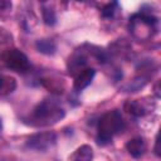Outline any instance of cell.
Segmentation results:
<instances>
[{"instance_id": "1", "label": "cell", "mask_w": 161, "mask_h": 161, "mask_svg": "<svg viewBox=\"0 0 161 161\" xmlns=\"http://www.w3.org/2000/svg\"><path fill=\"white\" fill-rule=\"evenodd\" d=\"M125 128V121L121 113L116 109L106 112L98 121L97 127V142L99 145H107L112 138L122 132Z\"/></svg>"}, {"instance_id": "2", "label": "cell", "mask_w": 161, "mask_h": 161, "mask_svg": "<svg viewBox=\"0 0 161 161\" xmlns=\"http://www.w3.org/2000/svg\"><path fill=\"white\" fill-rule=\"evenodd\" d=\"M65 116L64 109L54 101H42L30 114V123L35 126H50Z\"/></svg>"}, {"instance_id": "3", "label": "cell", "mask_w": 161, "mask_h": 161, "mask_svg": "<svg viewBox=\"0 0 161 161\" xmlns=\"http://www.w3.org/2000/svg\"><path fill=\"white\" fill-rule=\"evenodd\" d=\"M156 23H157L156 18L151 15H146V14H140V15H135L131 19L130 28L135 36L143 40V39H148L150 36H152L153 31L156 30L155 28Z\"/></svg>"}, {"instance_id": "4", "label": "cell", "mask_w": 161, "mask_h": 161, "mask_svg": "<svg viewBox=\"0 0 161 161\" xmlns=\"http://www.w3.org/2000/svg\"><path fill=\"white\" fill-rule=\"evenodd\" d=\"M57 142V135L52 131L38 132L31 135L26 141V147L38 152H45L52 148Z\"/></svg>"}, {"instance_id": "5", "label": "cell", "mask_w": 161, "mask_h": 161, "mask_svg": "<svg viewBox=\"0 0 161 161\" xmlns=\"http://www.w3.org/2000/svg\"><path fill=\"white\" fill-rule=\"evenodd\" d=\"M5 65L18 73H25L30 69V62L28 57L19 49H9L4 55Z\"/></svg>"}, {"instance_id": "6", "label": "cell", "mask_w": 161, "mask_h": 161, "mask_svg": "<svg viewBox=\"0 0 161 161\" xmlns=\"http://www.w3.org/2000/svg\"><path fill=\"white\" fill-rule=\"evenodd\" d=\"M94 74H96V70L93 68H86V69H82L80 72H78L74 78V83H73L74 89L77 92L83 91L86 87H88L91 84V82L94 78Z\"/></svg>"}, {"instance_id": "7", "label": "cell", "mask_w": 161, "mask_h": 161, "mask_svg": "<svg viewBox=\"0 0 161 161\" xmlns=\"http://www.w3.org/2000/svg\"><path fill=\"white\" fill-rule=\"evenodd\" d=\"M126 150L128 151V153L133 157H140L143 155V152L146 151V142L143 141V138L141 137H136L130 140L126 143Z\"/></svg>"}, {"instance_id": "8", "label": "cell", "mask_w": 161, "mask_h": 161, "mask_svg": "<svg viewBox=\"0 0 161 161\" xmlns=\"http://www.w3.org/2000/svg\"><path fill=\"white\" fill-rule=\"evenodd\" d=\"M87 63V58L84 55L83 52L80 50H77L70 58H69V62H68V69H69V73H75V72H80V68H83Z\"/></svg>"}, {"instance_id": "9", "label": "cell", "mask_w": 161, "mask_h": 161, "mask_svg": "<svg viewBox=\"0 0 161 161\" xmlns=\"http://www.w3.org/2000/svg\"><path fill=\"white\" fill-rule=\"evenodd\" d=\"M125 111L135 117H142L147 113V109L140 101H128L125 103Z\"/></svg>"}, {"instance_id": "10", "label": "cell", "mask_w": 161, "mask_h": 161, "mask_svg": "<svg viewBox=\"0 0 161 161\" xmlns=\"http://www.w3.org/2000/svg\"><path fill=\"white\" fill-rule=\"evenodd\" d=\"M93 157V150L88 145H82L78 147L73 155H70V160H78V161H89Z\"/></svg>"}, {"instance_id": "11", "label": "cell", "mask_w": 161, "mask_h": 161, "mask_svg": "<svg viewBox=\"0 0 161 161\" xmlns=\"http://www.w3.org/2000/svg\"><path fill=\"white\" fill-rule=\"evenodd\" d=\"M35 47H36V49L40 53L47 54V55L54 54L55 53V49H57L55 43L53 40H50V39H39V40H36Z\"/></svg>"}, {"instance_id": "12", "label": "cell", "mask_w": 161, "mask_h": 161, "mask_svg": "<svg viewBox=\"0 0 161 161\" xmlns=\"http://www.w3.org/2000/svg\"><path fill=\"white\" fill-rule=\"evenodd\" d=\"M14 88H15V80H14V78L0 75V94L10 93V92H13Z\"/></svg>"}, {"instance_id": "13", "label": "cell", "mask_w": 161, "mask_h": 161, "mask_svg": "<svg viewBox=\"0 0 161 161\" xmlns=\"http://www.w3.org/2000/svg\"><path fill=\"white\" fill-rule=\"evenodd\" d=\"M42 10H43L42 13H43V20H44V23L47 25H54L55 21H57L55 13L52 9H49V8H43Z\"/></svg>"}, {"instance_id": "14", "label": "cell", "mask_w": 161, "mask_h": 161, "mask_svg": "<svg viewBox=\"0 0 161 161\" xmlns=\"http://www.w3.org/2000/svg\"><path fill=\"white\" fill-rule=\"evenodd\" d=\"M10 3L8 0H0V10H4V9H8L10 8Z\"/></svg>"}, {"instance_id": "15", "label": "cell", "mask_w": 161, "mask_h": 161, "mask_svg": "<svg viewBox=\"0 0 161 161\" xmlns=\"http://www.w3.org/2000/svg\"><path fill=\"white\" fill-rule=\"evenodd\" d=\"M155 153L157 156H161V152H160V141H158V136L156 137V145H155Z\"/></svg>"}, {"instance_id": "16", "label": "cell", "mask_w": 161, "mask_h": 161, "mask_svg": "<svg viewBox=\"0 0 161 161\" xmlns=\"http://www.w3.org/2000/svg\"><path fill=\"white\" fill-rule=\"evenodd\" d=\"M1 128H3V126H1V121H0V131H1Z\"/></svg>"}, {"instance_id": "17", "label": "cell", "mask_w": 161, "mask_h": 161, "mask_svg": "<svg viewBox=\"0 0 161 161\" xmlns=\"http://www.w3.org/2000/svg\"><path fill=\"white\" fill-rule=\"evenodd\" d=\"M78 1H83V0H78Z\"/></svg>"}, {"instance_id": "18", "label": "cell", "mask_w": 161, "mask_h": 161, "mask_svg": "<svg viewBox=\"0 0 161 161\" xmlns=\"http://www.w3.org/2000/svg\"><path fill=\"white\" fill-rule=\"evenodd\" d=\"M42 1H45V0H42Z\"/></svg>"}]
</instances>
